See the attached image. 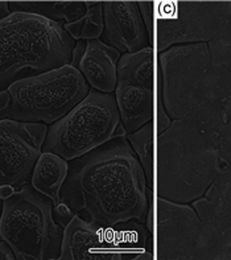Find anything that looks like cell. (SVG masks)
Returning a JSON list of instances; mask_svg holds the SVG:
<instances>
[{
    "mask_svg": "<svg viewBox=\"0 0 231 260\" xmlns=\"http://www.w3.org/2000/svg\"><path fill=\"white\" fill-rule=\"evenodd\" d=\"M16 189L12 188V186H0V198L2 200H6V198L10 197L11 194L15 193Z\"/></svg>",
    "mask_w": 231,
    "mask_h": 260,
    "instance_id": "ac0fdd59",
    "label": "cell"
},
{
    "mask_svg": "<svg viewBox=\"0 0 231 260\" xmlns=\"http://www.w3.org/2000/svg\"><path fill=\"white\" fill-rule=\"evenodd\" d=\"M139 11H140V15H142V19L144 21L145 29L148 33L149 43L152 44L153 41V28H152V21H153V3L151 2H140L138 3Z\"/></svg>",
    "mask_w": 231,
    "mask_h": 260,
    "instance_id": "9a60e30c",
    "label": "cell"
},
{
    "mask_svg": "<svg viewBox=\"0 0 231 260\" xmlns=\"http://www.w3.org/2000/svg\"><path fill=\"white\" fill-rule=\"evenodd\" d=\"M120 53L101 40H79L74 45L70 66L78 70L86 82L99 92L111 94L118 81Z\"/></svg>",
    "mask_w": 231,
    "mask_h": 260,
    "instance_id": "30bf717a",
    "label": "cell"
},
{
    "mask_svg": "<svg viewBox=\"0 0 231 260\" xmlns=\"http://www.w3.org/2000/svg\"><path fill=\"white\" fill-rule=\"evenodd\" d=\"M76 41L62 23L39 15L13 12L0 20V91L24 70L40 74L70 65Z\"/></svg>",
    "mask_w": 231,
    "mask_h": 260,
    "instance_id": "7a4b0ae2",
    "label": "cell"
},
{
    "mask_svg": "<svg viewBox=\"0 0 231 260\" xmlns=\"http://www.w3.org/2000/svg\"><path fill=\"white\" fill-rule=\"evenodd\" d=\"M62 260H127L119 243L116 224L101 226L74 215L61 242Z\"/></svg>",
    "mask_w": 231,
    "mask_h": 260,
    "instance_id": "ba28073f",
    "label": "cell"
},
{
    "mask_svg": "<svg viewBox=\"0 0 231 260\" xmlns=\"http://www.w3.org/2000/svg\"><path fill=\"white\" fill-rule=\"evenodd\" d=\"M101 41L119 53H136L152 46L136 2H105Z\"/></svg>",
    "mask_w": 231,
    "mask_h": 260,
    "instance_id": "9c48e42d",
    "label": "cell"
},
{
    "mask_svg": "<svg viewBox=\"0 0 231 260\" xmlns=\"http://www.w3.org/2000/svg\"><path fill=\"white\" fill-rule=\"evenodd\" d=\"M74 211L65 204V202H59L57 206H53V218L56 223H58L59 226L62 228H66L68 223L72 221V218L74 217Z\"/></svg>",
    "mask_w": 231,
    "mask_h": 260,
    "instance_id": "2e32d148",
    "label": "cell"
},
{
    "mask_svg": "<svg viewBox=\"0 0 231 260\" xmlns=\"http://www.w3.org/2000/svg\"><path fill=\"white\" fill-rule=\"evenodd\" d=\"M119 136H125V129L115 96L91 90L48 128L43 152H52L72 161Z\"/></svg>",
    "mask_w": 231,
    "mask_h": 260,
    "instance_id": "5b68a950",
    "label": "cell"
},
{
    "mask_svg": "<svg viewBox=\"0 0 231 260\" xmlns=\"http://www.w3.org/2000/svg\"><path fill=\"white\" fill-rule=\"evenodd\" d=\"M69 162L52 152H43L30 177V185L39 193L52 200L53 206L61 202V188L68 177Z\"/></svg>",
    "mask_w": 231,
    "mask_h": 260,
    "instance_id": "8fae6325",
    "label": "cell"
},
{
    "mask_svg": "<svg viewBox=\"0 0 231 260\" xmlns=\"http://www.w3.org/2000/svg\"><path fill=\"white\" fill-rule=\"evenodd\" d=\"M2 209H3V202H2V198H0V215H2Z\"/></svg>",
    "mask_w": 231,
    "mask_h": 260,
    "instance_id": "ffe728a7",
    "label": "cell"
},
{
    "mask_svg": "<svg viewBox=\"0 0 231 260\" xmlns=\"http://www.w3.org/2000/svg\"><path fill=\"white\" fill-rule=\"evenodd\" d=\"M153 125L152 123H147L127 136L131 148L136 152V155L140 158L144 176L147 178V184L149 189L153 188Z\"/></svg>",
    "mask_w": 231,
    "mask_h": 260,
    "instance_id": "5bb4252c",
    "label": "cell"
},
{
    "mask_svg": "<svg viewBox=\"0 0 231 260\" xmlns=\"http://www.w3.org/2000/svg\"><path fill=\"white\" fill-rule=\"evenodd\" d=\"M11 15L10 8H8V3L7 2H0V20Z\"/></svg>",
    "mask_w": 231,
    "mask_h": 260,
    "instance_id": "d6986e66",
    "label": "cell"
},
{
    "mask_svg": "<svg viewBox=\"0 0 231 260\" xmlns=\"http://www.w3.org/2000/svg\"><path fill=\"white\" fill-rule=\"evenodd\" d=\"M86 12L74 23L63 24V29L73 40H96L102 36L103 3L101 2H85Z\"/></svg>",
    "mask_w": 231,
    "mask_h": 260,
    "instance_id": "4fadbf2b",
    "label": "cell"
},
{
    "mask_svg": "<svg viewBox=\"0 0 231 260\" xmlns=\"http://www.w3.org/2000/svg\"><path fill=\"white\" fill-rule=\"evenodd\" d=\"M140 161L125 136L72 160L61 201L74 214L101 226L145 221L148 196Z\"/></svg>",
    "mask_w": 231,
    "mask_h": 260,
    "instance_id": "6da1fadb",
    "label": "cell"
},
{
    "mask_svg": "<svg viewBox=\"0 0 231 260\" xmlns=\"http://www.w3.org/2000/svg\"><path fill=\"white\" fill-rule=\"evenodd\" d=\"M89 91V83L70 65L19 79L0 91V120L53 124Z\"/></svg>",
    "mask_w": 231,
    "mask_h": 260,
    "instance_id": "3957f363",
    "label": "cell"
},
{
    "mask_svg": "<svg viewBox=\"0 0 231 260\" xmlns=\"http://www.w3.org/2000/svg\"><path fill=\"white\" fill-rule=\"evenodd\" d=\"M153 49L125 53L118 62L115 101L125 134H134L153 115Z\"/></svg>",
    "mask_w": 231,
    "mask_h": 260,
    "instance_id": "8992f818",
    "label": "cell"
},
{
    "mask_svg": "<svg viewBox=\"0 0 231 260\" xmlns=\"http://www.w3.org/2000/svg\"><path fill=\"white\" fill-rule=\"evenodd\" d=\"M62 230L53 218V202L32 185H23L3 200L0 238L11 247L15 259H59Z\"/></svg>",
    "mask_w": 231,
    "mask_h": 260,
    "instance_id": "277c9868",
    "label": "cell"
},
{
    "mask_svg": "<svg viewBox=\"0 0 231 260\" xmlns=\"http://www.w3.org/2000/svg\"><path fill=\"white\" fill-rule=\"evenodd\" d=\"M8 8L12 13H33L57 23L66 20V24L74 23L86 12L85 2H11Z\"/></svg>",
    "mask_w": 231,
    "mask_h": 260,
    "instance_id": "7c38bea8",
    "label": "cell"
},
{
    "mask_svg": "<svg viewBox=\"0 0 231 260\" xmlns=\"http://www.w3.org/2000/svg\"><path fill=\"white\" fill-rule=\"evenodd\" d=\"M45 123L0 120V186L28 184L45 140Z\"/></svg>",
    "mask_w": 231,
    "mask_h": 260,
    "instance_id": "52a82bcc",
    "label": "cell"
},
{
    "mask_svg": "<svg viewBox=\"0 0 231 260\" xmlns=\"http://www.w3.org/2000/svg\"><path fill=\"white\" fill-rule=\"evenodd\" d=\"M15 259V254L11 247L4 241L0 242V260H12Z\"/></svg>",
    "mask_w": 231,
    "mask_h": 260,
    "instance_id": "e0dca14e",
    "label": "cell"
}]
</instances>
